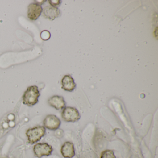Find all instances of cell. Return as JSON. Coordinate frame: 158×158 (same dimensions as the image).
<instances>
[{
	"label": "cell",
	"instance_id": "6da1fadb",
	"mask_svg": "<svg viewBox=\"0 0 158 158\" xmlns=\"http://www.w3.org/2000/svg\"><path fill=\"white\" fill-rule=\"evenodd\" d=\"M40 95L38 87L37 86H30L27 88L23 95V103L29 107L34 106L38 102Z\"/></svg>",
	"mask_w": 158,
	"mask_h": 158
},
{
	"label": "cell",
	"instance_id": "7a4b0ae2",
	"mask_svg": "<svg viewBox=\"0 0 158 158\" xmlns=\"http://www.w3.org/2000/svg\"><path fill=\"white\" fill-rule=\"evenodd\" d=\"M46 133V128L44 126H39L27 129L26 135L29 144L33 145L40 140L45 135Z\"/></svg>",
	"mask_w": 158,
	"mask_h": 158
},
{
	"label": "cell",
	"instance_id": "3957f363",
	"mask_svg": "<svg viewBox=\"0 0 158 158\" xmlns=\"http://www.w3.org/2000/svg\"><path fill=\"white\" fill-rule=\"evenodd\" d=\"M61 116L64 121L68 123H75L79 121L81 118L78 110L72 107L64 108L62 112Z\"/></svg>",
	"mask_w": 158,
	"mask_h": 158
},
{
	"label": "cell",
	"instance_id": "277c9868",
	"mask_svg": "<svg viewBox=\"0 0 158 158\" xmlns=\"http://www.w3.org/2000/svg\"><path fill=\"white\" fill-rule=\"evenodd\" d=\"M33 151L36 157L41 158L43 156H48L51 155L53 148L48 143H39L34 146Z\"/></svg>",
	"mask_w": 158,
	"mask_h": 158
},
{
	"label": "cell",
	"instance_id": "5b68a950",
	"mask_svg": "<svg viewBox=\"0 0 158 158\" xmlns=\"http://www.w3.org/2000/svg\"><path fill=\"white\" fill-rule=\"evenodd\" d=\"M61 124V122L60 120L54 114H48L45 117L43 121L44 127L52 131L59 129Z\"/></svg>",
	"mask_w": 158,
	"mask_h": 158
},
{
	"label": "cell",
	"instance_id": "8992f818",
	"mask_svg": "<svg viewBox=\"0 0 158 158\" xmlns=\"http://www.w3.org/2000/svg\"><path fill=\"white\" fill-rule=\"evenodd\" d=\"M42 11L43 9L40 5L35 2L31 3L28 6L27 17L31 21H36L41 15Z\"/></svg>",
	"mask_w": 158,
	"mask_h": 158
},
{
	"label": "cell",
	"instance_id": "52a82bcc",
	"mask_svg": "<svg viewBox=\"0 0 158 158\" xmlns=\"http://www.w3.org/2000/svg\"><path fill=\"white\" fill-rule=\"evenodd\" d=\"M42 14L43 17L45 18L52 21L60 16L61 11L58 8L48 6L43 9Z\"/></svg>",
	"mask_w": 158,
	"mask_h": 158
},
{
	"label": "cell",
	"instance_id": "ba28073f",
	"mask_svg": "<svg viewBox=\"0 0 158 158\" xmlns=\"http://www.w3.org/2000/svg\"><path fill=\"white\" fill-rule=\"evenodd\" d=\"M48 103L51 107L60 110L65 108L66 102L62 96L54 95L48 100Z\"/></svg>",
	"mask_w": 158,
	"mask_h": 158
},
{
	"label": "cell",
	"instance_id": "9c48e42d",
	"mask_svg": "<svg viewBox=\"0 0 158 158\" xmlns=\"http://www.w3.org/2000/svg\"><path fill=\"white\" fill-rule=\"evenodd\" d=\"M62 88L68 92H72L76 88L74 80L70 75L64 76L61 80Z\"/></svg>",
	"mask_w": 158,
	"mask_h": 158
},
{
	"label": "cell",
	"instance_id": "30bf717a",
	"mask_svg": "<svg viewBox=\"0 0 158 158\" xmlns=\"http://www.w3.org/2000/svg\"><path fill=\"white\" fill-rule=\"evenodd\" d=\"M61 152L64 158H73L75 154L73 144L69 141L65 142L62 146Z\"/></svg>",
	"mask_w": 158,
	"mask_h": 158
},
{
	"label": "cell",
	"instance_id": "8fae6325",
	"mask_svg": "<svg viewBox=\"0 0 158 158\" xmlns=\"http://www.w3.org/2000/svg\"><path fill=\"white\" fill-rule=\"evenodd\" d=\"M100 158H115V156L113 151L106 150L102 152Z\"/></svg>",
	"mask_w": 158,
	"mask_h": 158
},
{
	"label": "cell",
	"instance_id": "7c38bea8",
	"mask_svg": "<svg viewBox=\"0 0 158 158\" xmlns=\"http://www.w3.org/2000/svg\"><path fill=\"white\" fill-rule=\"evenodd\" d=\"M48 2L51 6L55 8H58L61 3V1L60 0H49Z\"/></svg>",
	"mask_w": 158,
	"mask_h": 158
},
{
	"label": "cell",
	"instance_id": "4fadbf2b",
	"mask_svg": "<svg viewBox=\"0 0 158 158\" xmlns=\"http://www.w3.org/2000/svg\"><path fill=\"white\" fill-rule=\"evenodd\" d=\"M35 3H37V4H39V5H40L41 6L42 4H44L45 2H46V1H35Z\"/></svg>",
	"mask_w": 158,
	"mask_h": 158
}]
</instances>
